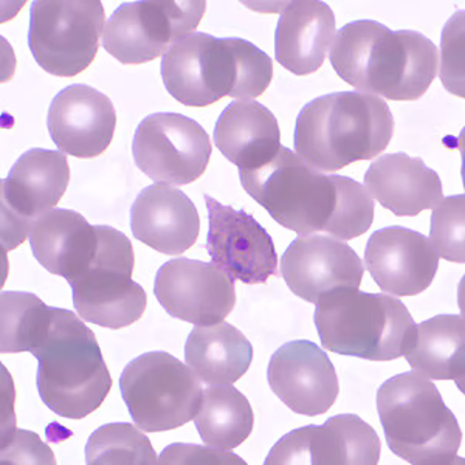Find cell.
I'll return each mask as SVG.
<instances>
[{
  "mask_svg": "<svg viewBox=\"0 0 465 465\" xmlns=\"http://www.w3.org/2000/svg\"><path fill=\"white\" fill-rule=\"evenodd\" d=\"M89 465L159 464L148 436L133 423H107L90 434L85 445Z\"/></svg>",
  "mask_w": 465,
  "mask_h": 465,
  "instance_id": "30",
  "label": "cell"
},
{
  "mask_svg": "<svg viewBox=\"0 0 465 465\" xmlns=\"http://www.w3.org/2000/svg\"><path fill=\"white\" fill-rule=\"evenodd\" d=\"M267 381L286 407L311 418L328 412L340 392L332 361L318 344L307 340L282 344L272 355Z\"/></svg>",
  "mask_w": 465,
  "mask_h": 465,
  "instance_id": "18",
  "label": "cell"
},
{
  "mask_svg": "<svg viewBox=\"0 0 465 465\" xmlns=\"http://www.w3.org/2000/svg\"><path fill=\"white\" fill-rule=\"evenodd\" d=\"M394 135L385 100L363 92L318 96L296 118V153L313 170L331 174L360 160L379 157Z\"/></svg>",
  "mask_w": 465,
  "mask_h": 465,
  "instance_id": "4",
  "label": "cell"
},
{
  "mask_svg": "<svg viewBox=\"0 0 465 465\" xmlns=\"http://www.w3.org/2000/svg\"><path fill=\"white\" fill-rule=\"evenodd\" d=\"M377 411L386 444L414 465H451L458 460L462 431L438 386L418 371L388 379L377 391Z\"/></svg>",
  "mask_w": 465,
  "mask_h": 465,
  "instance_id": "6",
  "label": "cell"
},
{
  "mask_svg": "<svg viewBox=\"0 0 465 465\" xmlns=\"http://www.w3.org/2000/svg\"><path fill=\"white\" fill-rule=\"evenodd\" d=\"M69 162L61 151L35 148L22 153L2 180V245L16 249L33 223L54 210L69 186Z\"/></svg>",
  "mask_w": 465,
  "mask_h": 465,
  "instance_id": "13",
  "label": "cell"
},
{
  "mask_svg": "<svg viewBox=\"0 0 465 465\" xmlns=\"http://www.w3.org/2000/svg\"><path fill=\"white\" fill-rule=\"evenodd\" d=\"M213 146L205 129L190 116L159 112L144 118L134 134L138 170L157 183L190 185L210 163Z\"/></svg>",
  "mask_w": 465,
  "mask_h": 465,
  "instance_id": "12",
  "label": "cell"
},
{
  "mask_svg": "<svg viewBox=\"0 0 465 465\" xmlns=\"http://www.w3.org/2000/svg\"><path fill=\"white\" fill-rule=\"evenodd\" d=\"M208 210L206 252L232 281L264 284L278 275V254L269 232L249 213L203 196Z\"/></svg>",
  "mask_w": 465,
  "mask_h": 465,
  "instance_id": "14",
  "label": "cell"
},
{
  "mask_svg": "<svg viewBox=\"0 0 465 465\" xmlns=\"http://www.w3.org/2000/svg\"><path fill=\"white\" fill-rule=\"evenodd\" d=\"M100 232L95 260L69 286L74 309L84 322L116 331L143 317L148 296L133 280L135 254L131 239L107 225H100Z\"/></svg>",
  "mask_w": 465,
  "mask_h": 465,
  "instance_id": "9",
  "label": "cell"
},
{
  "mask_svg": "<svg viewBox=\"0 0 465 465\" xmlns=\"http://www.w3.org/2000/svg\"><path fill=\"white\" fill-rule=\"evenodd\" d=\"M104 27L100 0H36L30 10L28 47L54 76H76L94 63Z\"/></svg>",
  "mask_w": 465,
  "mask_h": 465,
  "instance_id": "10",
  "label": "cell"
},
{
  "mask_svg": "<svg viewBox=\"0 0 465 465\" xmlns=\"http://www.w3.org/2000/svg\"><path fill=\"white\" fill-rule=\"evenodd\" d=\"M194 423L208 447L236 449L253 431V408L232 385L208 386Z\"/></svg>",
  "mask_w": 465,
  "mask_h": 465,
  "instance_id": "28",
  "label": "cell"
},
{
  "mask_svg": "<svg viewBox=\"0 0 465 465\" xmlns=\"http://www.w3.org/2000/svg\"><path fill=\"white\" fill-rule=\"evenodd\" d=\"M365 262L381 291L394 296H414L431 286L438 273L439 254L427 236L394 225L371 234Z\"/></svg>",
  "mask_w": 465,
  "mask_h": 465,
  "instance_id": "19",
  "label": "cell"
},
{
  "mask_svg": "<svg viewBox=\"0 0 465 465\" xmlns=\"http://www.w3.org/2000/svg\"><path fill=\"white\" fill-rule=\"evenodd\" d=\"M335 15L326 2L287 4L275 32V58L296 76L320 70L335 39Z\"/></svg>",
  "mask_w": 465,
  "mask_h": 465,
  "instance_id": "23",
  "label": "cell"
},
{
  "mask_svg": "<svg viewBox=\"0 0 465 465\" xmlns=\"http://www.w3.org/2000/svg\"><path fill=\"white\" fill-rule=\"evenodd\" d=\"M2 464H56V460L37 434L17 430L2 439Z\"/></svg>",
  "mask_w": 465,
  "mask_h": 465,
  "instance_id": "33",
  "label": "cell"
},
{
  "mask_svg": "<svg viewBox=\"0 0 465 465\" xmlns=\"http://www.w3.org/2000/svg\"><path fill=\"white\" fill-rule=\"evenodd\" d=\"M153 295L171 317L194 326L223 322L236 306L232 278L213 262L188 258H175L160 267Z\"/></svg>",
  "mask_w": 465,
  "mask_h": 465,
  "instance_id": "16",
  "label": "cell"
},
{
  "mask_svg": "<svg viewBox=\"0 0 465 465\" xmlns=\"http://www.w3.org/2000/svg\"><path fill=\"white\" fill-rule=\"evenodd\" d=\"M32 354L39 361V396L61 418L80 420L106 401L109 368L95 333L72 311L52 307L50 328Z\"/></svg>",
  "mask_w": 465,
  "mask_h": 465,
  "instance_id": "5",
  "label": "cell"
},
{
  "mask_svg": "<svg viewBox=\"0 0 465 465\" xmlns=\"http://www.w3.org/2000/svg\"><path fill=\"white\" fill-rule=\"evenodd\" d=\"M160 69L171 96L190 107L210 106L223 96L252 100L273 78V61L254 44L201 32L175 41Z\"/></svg>",
  "mask_w": 465,
  "mask_h": 465,
  "instance_id": "3",
  "label": "cell"
},
{
  "mask_svg": "<svg viewBox=\"0 0 465 465\" xmlns=\"http://www.w3.org/2000/svg\"><path fill=\"white\" fill-rule=\"evenodd\" d=\"M315 326L326 351L391 361L411 348L418 324L394 296L344 289L318 302Z\"/></svg>",
  "mask_w": 465,
  "mask_h": 465,
  "instance_id": "7",
  "label": "cell"
},
{
  "mask_svg": "<svg viewBox=\"0 0 465 465\" xmlns=\"http://www.w3.org/2000/svg\"><path fill=\"white\" fill-rule=\"evenodd\" d=\"M214 143L239 170H252L272 159L281 148L280 124L258 101H232L214 126Z\"/></svg>",
  "mask_w": 465,
  "mask_h": 465,
  "instance_id": "25",
  "label": "cell"
},
{
  "mask_svg": "<svg viewBox=\"0 0 465 465\" xmlns=\"http://www.w3.org/2000/svg\"><path fill=\"white\" fill-rule=\"evenodd\" d=\"M407 361L431 381H465V322L462 315H438L416 326Z\"/></svg>",
  "mask_w": 465,
  "mask_h": 465,
  "instance_id": "27",
  "label": "cell"
},
{
  "mask_svg": "<svg viewBox=\"0 0 465 465\" xmlns=\"http://www.w3.org/2000/svg\"><path fill=\"white\" fill-rule=\"evenodd\" d=\"M50 137L59 151L95 159L115 134L116 111L109 96L87 84H72L54 96L47 114Z\"/></svg>",
  "mask_w": 465,
  "mask_h": 465,
  "instance_id": "20",
  "label": "cell"
},
{
  "mask_svg": "<svg viewBox=\"0 0 465 465\" xmlns=\"http://www.w3.org/2000/svg\"><path fill=\"white\" fill-rule=\"evenodd\" d=\"M440 81L445 89L464 96V11L455 13L442 32Z\"/></svg>",
  "mask_w": 465,
  "mask_h": 465,
  "instance_id": "32",
  "label": "cell"
},
{
  "mask_svg": "<svg viewBox=\"0 0 465 465\" xmlns=\"http://www.w3.org/2000/svg\"><path fill=\"white\" fill-rule=\"evenodd\" d=\"M0 351L8 354L33 352L41 344L50 322L52 307L27 292H2Z\"/></svg>",
  "mask_w": 465,
  "mask_h": 465,
  "instance_id": "29",
  "label": "cell"
},
{
  "mask_svg": "<svg viewBox=\"0 0 465 465\" xmlns=\"http://www.w3.org/2000/svg\"><path fill=\"white\" fill-rule=\"evenodd\" d=\"M185 360L206 385H232L250 370L253 346L230 322L196 326L186 340Z\"/></svg>",
  "mask_w": 465,
  "mask_h": 465,
  "instance_id": "26",
  "label": "cell"
},
{
  "mask_svg": "<svg viewBox=\"0 0 465 465\" xmlns=\"http://www.w3.org/2000/svg\"><path fill=\"white\" fill-rule=\"evenodd\" d=\"M438 47L414 30L349 22L335 33L331 64L341 80L383 100L416 101L438 74Z\"/></svg>",
  "mask_w": 465,
  "mask_h": 465,
  "instance_id": "2",
  "label": "cell"
},
{
  "mask_svg": "<svg viewBox=\"0 0 465 465\" xmlns=\"http://www.w3.org/2000/svg\"><path fill=\"white\" fill-rule=\"evenodd\" d=\"M120 390L138 429L162 433L194 420L203 388L199 377L174 355L153 351L127 363Z\"/></svg>",
  "mask_w": 465,
  "mask_h": 465,
  "instance_id": "8",
  "label": "cell"
},
{
  "mask_svg": "<svg viewBox=\"0 0 465 465\" xmlns=\"http://www.w3.org/2000/svg\"><path fill=\"white\" fill-rule=\"evenodd\" d=\"M205 8V2L194 0L126 2L106 22L103 47L122 64L149 63L194 33Z\"/></svg>",
  "mask_w": 465,
  "mask_h": 465,
  "instance_id": "11",
  "label": "cell"
},
{
  "mask_svg": "<svg viewBox=\"0 0 465 465\" xmlns=\"http://www.w3.org/2000/svg\"><path fill=\"white\" fill-rule=\"evenodd\" d=\"M365 188L372 199L396 216H418L442 201V182L419 157L385 153L371 163Z\"/></svg>",
  "mask_w": 465,
  "mask_h": 465,
  "instance_id": "24",
  "label": "cell"
},
{
  "mask_svg": "<svg viewBox=\"0 0 465 465\" xmlns=\"http://www.w3.org/2000/svg\"><path fill=\"white\" fill-rule=\"evenodd\" d=\"M239 177L249 196L298 236L322 232L351 241L374 221V199L365 186L344 175L322 174L284 146L260 166L239 170Z\"/></svg>",
  "mask_w": 465,
  "mask_h": 465,
  "instance_id": "1",
  "label": "cell"
},
{
  "mask_svg": "<svg viewBox=\"0 0 465 465\" xmlns=\"http://www.w3.org/2000/svg\"><path fill=\"white\" fill-rule=\"evenodd\" d=\"M100 225H92L80 213L54 208L33 223L32 252L52 275L70 281L80 278L100 249Z\"/></svg>",
  "mask_w": 465,
  "mask_h": 465,
  "instance_id": "22",
  "label": "cell"
},
{
  "mask_svg": "<svg viewBox=\"0 0 465 465\" xmlns=\"http://www.w3.org/2000/svg\"><path fill=\"white\" fill-rule=\"evenodd\" d=\"M381 442L357 414H337L322 425L287 433L270 450L267 465H376Z\"/></svg>",
  "mask_w": 465,
  "mask_h": 465,
  "instance_id": "15",
  "label": "cell"
},
{
  "mask_svg": "<svg viewBox=\"0 0 465 465\" xmlns=\"http://www.w3.org/2000/svg\"><path fill=\"white\" fill-rule=\"evenodd\" d=\"M159 464L245 465L247 462L227 450L213 449L208 445L173 444L162 451Z\"/></svg>",
  "mask_w": 465,
  "mask_h": 465,
  "instance_id": "34",
  "label": "cell"
},
{
  "mask_svg": "<svg viewBox=\"0 0 465 465\" xmlns=\"http://www.w3.org/2000/svg\"><path fill=\"white\" fill-rule=\"evenodd\" d=\"M281 275L296 296L317 306L337 292L359 289L365 267L348 243L312 234L300 236L287 247Z\"/></svg>",
  "mask_w": 465,
  "mask_h": 465,
  "instance_id": "17",
  "label": "cell"
},
{
  "mask_svg": "<svg viewBox=\"0 0 465 465\" xmlns=\"http://www.w3.org/2000/svg\"><path fill=\"white\" fill-rule=\"evenodd\" d=\"M134 238L159 253L182 254L201 232V216L183 191L164 183L140 191L131 208Z\"/></svg>",
  "mask_w": 465,
  "mask_h": 465,
  "instance_id": "21",
  "label": "cell"
},
{
  "mask_svg": "<svg viewBox=\"0 0 465 465\" xmlns=\"http://www.w3.org/2000/svg\"><path fill=\"white\" fill-rule=\"evenodd\" d=\"M431 243L439 256L450 262L465 261V196L445 197L434 206L430 225Z\"/></svg>",
  "mask_w": 465,
  "mask_h": 465,
  "instance_id": "31",
  "label": "cell"
}]
</instances>
